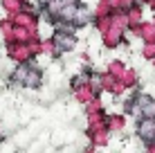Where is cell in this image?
<instances>
[{
    "label": "cell",
    "mask_w": 155,
    "mask_h": 153,
    "mask_svg": "<svg viewBox=\"0 0 155 153\" xmlns=\"http://www.w3.org/2000/svg\"><path fill=\"white\" fill-rule=\"evenodd\" d=\"M140 135H142V138H146V140H151L153 135H155V122H153V119H146V122H142V126H140Z\"/></svg>",
    "instance_id": "obj_1"
}]
</instances>
